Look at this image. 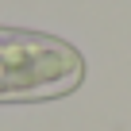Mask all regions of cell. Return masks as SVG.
<instances>
[{
    "instance_id": "1",
    "label": "cell",
    "mask_w": 131,
    "mask_h": 131,
    "mask_svg": "<svg viewBox=\"0 0 131 131\" xmlns=\"http://www.w3.org/2000/svg\"><path fill=\"white\" fill-rule=\"evenodd\" d=\"M85 62L70 42L8 31L0 39V100H50L77 89Z\"/></svg>"
}]
</instances>
